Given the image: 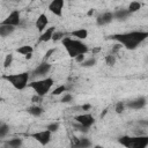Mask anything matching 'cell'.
I'll return each mask as SVG.
<instances>
[{"label":"cell","instance_id":"obj_1","mask_svg":"<svg viewBox=\"0 0 148 148\" xmlns=\"http://www.w3.org/2000/svg\"><path fill=\"white\" fill-rule=\"evenodd\" d=\"M148 37L147 31H131L125 34H117L113 35L111 38L117 40L120 45H124L128 50H134Z\"/></svg>","mask_w":148,"mask_h":148},{"label":"cell","instance_id":"obj_2","mask_svg":"<svg viewBox=\"0 0 148 148\" xmlns=\"http://www.w3.org/2000/svg\"><path fill=\"white\" fill-rule=\"evenodd\" d=\"M61 42L71 58H75L79 54H86L89 51L88 46L79 39H73L71 37H64Z\"/></svg>","mask_w":148,"mask_h":148},{"label":"cell","instance_id":"obj_3","mask_svg":"<svg viewBox=\"0 0 148 148\" xmlns=\"http://www.w3.org/2000/svg\"><path fill=\"white\" fill-rule=\"evenodd\" d=\"M118 142L126 148H147L148 136L147 135H139V136L124 135L118 139Z\"/></svg>","mask_w":148,"mask_h":148},{"label":"cell","instance_id":"obj_4","mask_svg":"<svg viewBox=\"0 0 148 148\" xmlns=\"http://www.w3.org/2000/svg\"><path fill=\"white\" fill-rule=\"evenodd\" d=\"M53 83H54V80L52 77H44V79H40L37 81H32V82L28 83V86L31 89H34L36 95H38L39 97L43 98L51 90Z\"/></svg>","mask_w":148,"mask_h":148},{"label":"cell","instance_id":"obj_5","mask_svg":"<svg viewBox=\"0 0 148 148\" xmlns=\"http://www.w3.org/2000/svg\"><path fill=\"white\" fill-rule=\"evenodd\" d=\"M29 73L28 72H23V73H18V74H7L3 75V79L7 80L15 89L17 90H22L28 86V81H29Z\"/></svg>","mask_w":148,"mask_h":148},{"label":"cell","instance_id":"obj_6","mask_svg":"<svg viewBox=\"0 0 148 148\" xmlns=\"http://www.w3.org/2000/svg\"><path fill=\"white\" fill-rule=\"evenodd\" d=\"M74 120L83 128H89L92 126V124L95 123V119L94 117L90 114V113H82V114H77L74 117Z\"/></svg>","mask_w":148,"mask_h":148},{"label":"cell","instance_id":"obj_7","mask_svg":"<svg viewBox=\"0 0 148 148\" xmlns=\"http://www.w3.org/2000/svg\"><path fill=\"white\" fill-rule=\"evenodd\" d=\"M30 136L34 138L37 142H39L42 146H46L51 140V132H49L47 130H44V131L30 134Z\"/></svg>","mask_w":148,"mask_h":148},{"label":"cell","instance_id":"obj_8","mask_svg":"<svg viewBox=\"0 0 148 148\" xmlns=\"http://www.w3.org/2000/svg\"><path fill=\"white\" fill-rule=\"evenodd\" d=\"M21 21V15L18 10H13L2 22L1 24H6V25H12V27H16L20 24Z\"/></svg>","mask_w":148,"mask_h":148},{"label":"cell","instance_id":"obj_9","mask_svg":"<svg viewBox=\"0 0 148 148\" xmlns=\"http://www.w3.org/2000/svg\"><path fill=\"white\" fill-rule=\"evenodd\" d=\"M64 0H53L49 3V10L54 14L56 16H62V8H64Z\"/></svg>","mask_w":148,"mask_h":148},{"label":"cell","instance_id":"obj_10","mask_svg":"<svg viewBox=\"0 0 148 148\" xmlns=\"http://www.w3.org/2000/svg\"><path fill=\"white\" fill-rule=\"evenodd\" d=\"M51 71V64L47 61H42L34 71V75L35 76H44L46 75L49 72Z\"/></svg>","mask_w":148,"mask_h":148},{"label":"cell","instance_id":"obj_11","mask_svg":"<svg viewBox=\"0 0 148 148\" xmlns=\"http://www.w3.org/2000/svg\"><path fill=\"white\" fill-rule=\"evenodd\" d=\"M113 21V13L112 12H104L97 16L96 23L98 25H106Z\"/></svg>","mask_w":148,"mask_h":148},{"label":"cell","instance_id":"obj_12","mask_svg":"<svg viewBox=\"0 0 148 148\" xmlns=\"http://www.w3.org/2000/svg\"><path fill=\"white\" fill-rule=\"evenodd\" d=\"M146 104H147V98L145 96H141L136 99L130 101L125 106H127L130 109H133V110H139V109H142L143 106H146Z\"/></svg>","mask_w":148,"mask_h":148},{"label":"cell","instance_id":"obj_13","mask_svg":"<svg viewBox=\"0 0 148 148\" xmlns=\"http://www.w3.org/2000/svg\"><path fill=\"white\" fill-rule=\"evenodd\" d=\"M47 23H49V20H47V16H46V14H44V13H42L38 17H37V20H36V28H37V30L39 31V32H43L45 29H46V25H47Z\"/></svg>","mask_w":148,"mask_h":148},{"label":"cell","instance_id":"obj_14","mask_svg":"<svg viewBox=\"0 0 148 148\" xmlns=\"http://www.w3.org/2000/svg\"><path fill=\"white\" fill-rule=\"evenodd\" d=\"M54 31H56V27H50V28L45 29L39 36V42H49V40H51Z\"/></svg>","mask_w":148,"mask_h":148},{"label":"cell","instance_id":"obj_15","mask_svg":"<svg viewBox=\"0 0 148 148\" xmlns=\"http://www.w3.org/2000/svg\"><path fill=\"white\" fill-rule=\"evenodd\" d=\"M130 15H131V13H130L127 9H123V8H121V9H117V10L113 13V18L124 21V20H126Z\"/></svg>","mask_w":148,"mask_h":148},{"label":"cell","instance_id":"obj_16","mask_svg":"<svg viewBox=\"0 0 148 148\" xmlns=\"http://www.w3.org/2000/svg\"><path fill=\"white\" fill-rule=\"evenodd\" d=\"M15 30V27L12 25H6V24H0V37H7L12 35Z\"/></svg>","mask_w":148,"mask_h":148},{"label":"cell","instance_id":"obj_17","mask_svg":"<svg viewBox=\"0 0 148 148\" xmlns=\"http://www.w3.org/2000/svg\"><path fill=\"white\" fill-rule=\"evenodd\" d=\"M71 35H72V36H74V37H76L79 40H81V39H86V38L88 37V30H87V29L81 28V29H77V30L72 31V34H71Z\"/></svg>","mask_w":148,"mask_h":148},{"label":"cell","instance_id":"obj_18","mask_svg":"<svg viewBox=\"0 0 148 148\" xmlns=\"http://www.w3.org/2000/svg\"><path fill=\"white\" fill-rule=\"evenodd\" d=\"M90 146H91L90 140L87 138H82V139H79L77 142L72 148H90Z\"/></svg>","mask_w":148,"mask_h":148},{"label":"cell","instance_id":"obj_19","mask_svg":"<svg viewBox=\"0 0 148 148\" xmlns=\"http://www.w3.org/2000/svg\"><path fill=\"white\" fill-rule=\"evenodd\" d=\"M23 141L20 138H13L8 141H6V147H10V148H20L22 146Z\"/></svg>","mask_w":148,"mask_h":148},{"label":"cell","instance_id":"obj_20","mask_svg":"<svg viewBox=\"0 0 148 148\" xmlns=\"http://www.w3.org/2000/svg\"><path fill=\"white\" fill-rule=\"evenodd\" d=\"M28 112L34 117H39L43 113V109L40 106H38V105H32V106L28 108Z\"/></svg>","mask_w":148,"mask_h":148},{"label":"cell","instance_id":"obj_21","mask_svg":"<svg viewBox=\"0 0 148 148\" xmlns=\"http://www.w3.org/2000/svg\"><path fill=\"white\" fill-rule=\"evenodd\" d=\"M17 53H20V54H22V56H28V54H30V53H32V51H34V47L32 46H30V45H23V46H20L17 50Z\"/></svg>","mask_w":148,"mask_h":148},{"label":"cell","instance_id":"obj_22","mask_svg":"<svg viewBox=\"0 0 148 148\" xmlns=\"http://www.w3.org/2000/svg\"><path fill=\"white\" fill-rule=\"evenodd\" d=\"M140 8H141V3H140L139 1H132V2H130L127 10H128V12L132 14V13H135V12H138Z\"/></svg>","mask_w":148,"mask_h":148},{"label":"cell","instance_id":"obj_23","mask_svg":"<svg viewBox=\"0 0 148 148\" xmlns=\"http://www.w3.org/2000/svg\"><path fill=\"white\" fill-rule=\"evenodd\" d=\"M66 86H64V84H61V86H58L56 89H53V91H52V95H54V96H59V95H61L62 92H65L66 91Z\"/></svg>","mask_w":148,"mask_h":148},{"label":"cell","instance_id":"obj_24","mask_svg":"<svg viewBox=\"0 0 148 148\" xmlns=\"http://www.w3.org/2000/svg\"><path fill=\"white\" fill-rule=\"evenodd\" d=\"M9 132V126L7 124H1L0 125V138H5Z\"/></svg>","mask_w":148,"mask_h":148},{"label":"cell","instance_id":"obj_25","mask_svg":"<svg viewBox=\"0 0 148 148\" xmlns=\"http://www.w3.org/2000/svg\"><path fill=\"white\" fill-rule=\"evenodd\" d=\"M95 65H96V59H95V58L86 59V60L81 64V66H83V67H92V66H95Z\"/></svg>","mask_w":148,"mask_h":148},{"label":"cell","instance_id":"obj_26","mask_svg":"<svg viewBox=\"0 0 148 148\" xmlns=\"http://www.w3.org/2000/svg\"><path fill=\"white\" fill-rule=\"evenodd\" d=\"M12 62H13V54L9 53V54H7V56L5 57V60H3V67H5V68H8V67L12 65Z\"/></svg>","mask_w":148,"mask_h":148},{"label":"cell","instance_id":"obj_27","mask_svg":"<svg viewBox=\"0 0 148 148\" xmlns=\"http://www.w3.org/2000/svg\"><path fill=\"white\" fill-rule=\"evenodd\" d=\"M105 62H106L108 66H114V64H116V57L113 54H108L105 57Z\"/></svg>","mask_w":148,"mask_h":148},{"label":"cell","instance_id":"obj_28","mask_svg":"<svg viewBox=\"0 0 148 148\" xmlns=\"http://www.w3.org/2000/svg\"><path fill=\"white\" fill-rule=\"evenodd\" d=\"M46 130H47L49 132H51V133L57 132V131L59 130V123H51V124H49V125L46 126Z\"/></svg>","mask_w":148,"mask_h":148},{"label":"cell","instance_id":"obj_29","mask_svg":"<svg viewBox=\"0 0 148 148\" xmlns=\"http://www.w3.org/2000/svg\"><path fill=\"white\" fill-rule=\"evenodd\" d=\"M65 37V34L64 32H61V31H54L53 32V36H52V40H62V38Z\"/></svg>","mask_w":148,"mask_h":148},{"label":"cell","instance_id":"obj_30","mask_svg":"<svg viewBox=\"0 0 148 148\" xmlns=\"http://www.w3.org/2000/svg\"><path fill=\"white\" fill-rule=\"evenodd\" d=\"M124 110H125V103H124V102H118V103L116 104L114 111H116L117 113H123Z\"/></svg>","mask_w":148,"mask_h":148},{"label":"cell","instance_id":"obj_31","mask_svg":"<svg viewBox=\"0 0 148 148\" xmlns=\"http://www.w3.org/2000/svg\"><path fill=\"white\" fill-rule=\"evenodd\" d=\"M54 52H56V49H54V47H53V49H50V50L45 53V56H44V58H43V61H47V60H49V58H50Z\"/></svg>","mask_w":148,"mask_h":148},{"label":"cell","instance_id":"obj_32","mask_svg":"<svg viewBox=\"0 0 148 148\" xmlns=\"http://www.w3.org/2000/svg\"><path fill=\"white\" fill-rule=\"evenodd\" d=\"M72 99H73V96L71 94H65V96L61 98V102L62 103H69V102H72Z\"/></svg>","mask_w":148,"mask_h":148},{"label":"cell","instance_id":"obj_33","mask_svg":"<svg viewBox=\"0 0 148 148\" xmlns=\"http://www.w3.org/2000/svg\"><path fill=\"white\" fill-rule=\"evenodd\" d=\"M74 59H75V61H76V62L82 64V62L86 60V57H84V54H79V56H76Z\"/></svg>","mask_w":148,"mask_h":148},{"label":"cell","instance_id":"obj_34","mask_svg":"<svg viewBox=\"0 0 148 148\" xmlns=\"http://www.w3.org/2000/svg\"><path fill=\"white\" fill-rule=\"evenodd\" d=\"M40 99H42V97H39L38 95H35V96H32V98H31V101H32V102H35V103H36V102L38 103Z\"/></svg>","mask_w":148,"mask_h":148},{"label":"cell","instance_id":"obj_35","mask_svg":"<svg viewBox=\"0 0 148 148\" xmlns=\"http://www.w3.org/2000/svg\"><path fill=\"white\" fill-rule=\"evenodd\" d=\"M91 109V105L90 104H83L82 105V110L83 111H88V110H90Z\"/></svg>","mask_w":148,"mask_h":148},{"label":"cell","instance_id":"obj_36","mask_svg":"<svg viewBox=\"0 0 148 148\" xmlns=\"http://www.w3.org/2000/svg\"><path fill=\"white\" fill-rule=\"evenodd\" d=\"M94 12H95V10H94L92 8H91V9H89V12H88V16H91V15L94 14Z\"/></svg>","mask_w":148,"mask_h":148},{"label":"cell","instance_id":"obj_37","mask_svg":"<svg viewBox=\"0 0 148 148\" xmlns=\"http://www.w3.org/2000/svg\"><path fill=\"white\" fill-rule=\"evenodd\" d=\"M32 58V53H30V54H28V56H25V59L28 60V59H31Z\"/></svg>","mask_w":148,"mask_h":148},{"label":"cell","instance_id":"obj_38","mask_svg":"<svg viewBox=\"0 0 148 148\" xmlns=\"http://www.w3.org/2000/svg\"><path fill=\"white\" fill-rule=\"evenodd\" d=\"M94 148H103V147H102V146H98V145H96Z\"/></svg>","mask_w":148,"mask_h":148},{"label":"cell","instance_id":"obj_39","mask_svg":"<svg viewBox=\"0 0 148 148\" xmlns=\"http://www.w3.org/2000/svg\"><path fill=\"white\" fill-rule=\"evenodd\" d=\"M99 51V49H95V50H92V52H98Z\"/></svg>","mask_w":148,"mask_h":148},{"label":"cell","instance_id":"obj_40","mask_svg":"<svg viewBox=\"0 0 148 148\" xmlns=\"http://www.w3.org/2000/svg\"><path fill=\"white\" fill-rule=\"evenodd\" d=\"M5 148H10V147H5Z\"/></svg>","mask_w":148,"mask_h":148}]
</instances>
